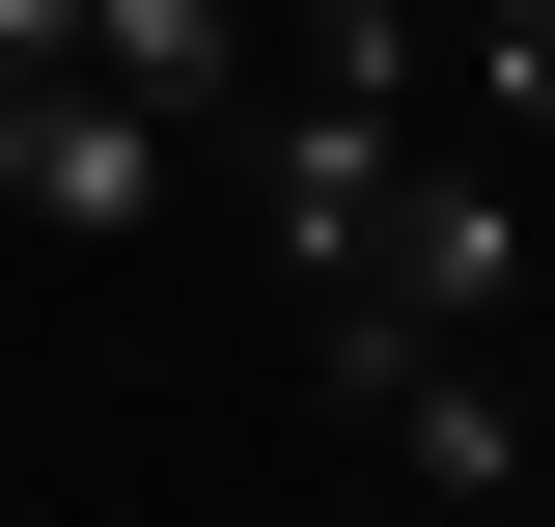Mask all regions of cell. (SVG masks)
Wrapping results in <instances>:
<instances>
[{
    "instance_id": "277c9868",
    "label": "cell",
    "mask_w": 555,
    "mask_h": 527,
    "mask_svg": "<svg viewBox=\"0 0 555 527\" xmlns=\"http://www.w3.org/2000/svg\"><path fill=\"white\" fill-rule=\"evenodd\" d=\"M222 112H250V139H222L250 250H278V278H334V250H361V195H389V112H334V83H222Z\"/></svg>"
},
{
    "instance_id": "6da1fadb",
    "label": "cell",
    "mask_w": 555,
    "mask_h": 527,
    "mask_svg": "<svg viewBox=\"0 0 555 527\" xmlns=\"http://www.w3.org/2000/svg\"><path fill=\"white\" fill-rule=\"evenodd\" d=\"M306 361H334V416L416 472V500H473V527L528 500V416H500V361H473V333H416V306H361V278H334V333H306Z\"/></svg>"
},
{
    "instance_id": "3957f363",
    "label": "cell",
    "mask_w": 555,
    "mask_h": 527,
    "mask_svg": "<svg viewBox=\"0 0 555 527\" xmlns=\"http://www.w3.org/2000/svg\"><path fill=\"white\" fill-rule=\"evenodd\" d=\"M361 306H416V333H473V306H528V195H500V167H416L389 139V195H361Z\"/></svg>"
},
{
    "instance_id": "7a4b0ae2",
    "label": "cell",
    "mask_w": 555,
    "mask_h": 527,
    "mask_svg": "<svg viewBox=\"0 0 555 527\" xmlns=\"http://www.w3.org/2000/svg\"><path fill=\"white\" fill-rule=\"evenodd\" d=\"M0 222H83V250H112V222H167V112H139V83H83V56H28V83H0Z\"/></svg>"
},
{
    "instance_id": "8992f818",
    "label": "cell",
    "mask_w": 555,
    "mask_h": 527,
    "mask_svg": "<svg viewBox=\"0 0 555 527\" xmlns=\"http://www.w3.org/2000/svg\"><path fill=\"white\" fill-rule=\"evenodd\" d=\"M473 112H500V139H555V0H473Z\"/></svg>"
},
{
    "instance_id": "5b68a950",
    "label": "cell",
    "mask_w": 555,
    "mask_h": 527,
    "mask_svg": "<svg viewBox=\"0 0 555 527\" xmlns=\"http://www.w3.org/2000/svg\"><path fill=\"white\" fill-rule=\"evenodd\" d=\"M83 83H139V112H222V83H250V0H83Z\"/></svg>"
},
{
    "instance_id": "52a82bcc",
    "label": "cell",
    "mask_w": 555,
    "mask_h": 527,
    "mask_svg": "<svg viewBox=\"0 0 555 527\" xmlns=\"http://www.w3.org/2000/svg\"><path fill=\"white\" fill-rule=\"evenodd\" d=\"M28 56H83V0H0V83H28Z\"/></svg>"
}]
</instances>
